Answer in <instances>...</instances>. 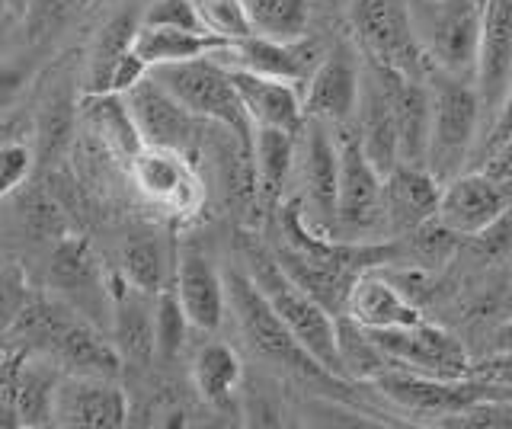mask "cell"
<instances>
[{
	"instance_id": "1",
	"label": "cell",
	"mask_w": 512,
	"mask_h": 429,
	"mask_svg": "<svg viewBox=\"0 0 512 429\" xmlns=\"http://www.w3.org/2000/svg\"><path fill=\"white\" fill-rule=\"evenodd\" d=\"M224 289H228V308L237 317V327L256 356L272 362L276 369L288 372L298 381H308L317 391H349V378H340L324 369L298 343V337L288 330V324L272 308V301L260 292V285L250 279L247 269H228L224 273Z\"/></svg>"
},
{
	"instance_id": "19",
	"label": "cell",
	"mask_w": 512,
	"mask_h": 429,
	"mask_svg": "<svg viewBox=\"0 0 512 429\" xmlns=\"http://www.w3.org/2000/svg\"><path fill=\"white\" fill-rule=\"evenodd\" d=\"M125 100L144 135V145L176 148V151L189 148L192 129H196V116H192L154 74L144 77L135 90H128Z\"/></svg>"
},
{
	"instance_id": "17",
	"label": "cell",
	"mask_w": 512,
	"mask_h": 429,
	"mask_svg": "<svg viewBox=\"0 0 512 429\" xmlns=\"http://www.w3.org/2000/svg\"><path fill=\"white\" fill-rule=\"evenodd\" d=\"M55 423L80 429H119L128 423V397L116 385V378L68 375L58 385Z\"/></svg>"
},
{
	"instance_id": "49",
	"label": "cell",
	"mask_w": 512,
	"mask_h": 429,
	"mask_svg": "<svg viewBox=\"0 0 512 429\" xmlns=\"http://www.w3.org/2000/svg\"><path fill=\"white\" fill-rule=\"evenodd\" d=\"M480 167H484L487 173H493V177H500V180L512 183V135H509V138L503 141V145L496 148Z\"/></svg>"
},
{
	"instance_id": "53",
	"label": "cell",
	"mask_w": 512,
	"mask_h": 429,
	"mask_svg": "<svg viewBox=\"0 0 512 429\" xmlns=\"http://www.w3.org/2000/svg\"><path fill=\"white\" fill-rule=\"evenodd\" d=\"M29 0H13V10H26Z\"/></svg>"
},
{
	"instance_id": "26",
	"label": "cell",
	"mask_w": 512,
	"mask_h": 429,
	"mask_svg": "<svg viewBox=\"0 0 512 429\" xmlns=\"http://www.w3.org/2000/svg\"><path fill=\"white\" fill-rule=\"evenodd\" d=\"M362 151L368 154L381 173H391L400 164V141H397V125L391 116V103L384 97L378 77L368 68V81H362Z\"/></svg>"
},
{
	"instance_id": "37",
	"label": "cell",
	"mask_w": 512,
	"mask_h": 429,
	"mask_svg": "<svg viewBox=\"0 0 512 429\" xmlns=\"http://www.w3.org/2000/svg\"><path fill=\"white\" fill-rule=\"evenodd\" d=\"M189 317L180 305V295H176L173 285H167L164 292L154 298V333H157V359L173 362L183 353L186 346V330H189Z\"/></svg>"
},
{
	"instance_id": "38",
	"label": "cell",
	"mask_w": 512,
	"mask_h": 429,
	"mask_svg": "<svg viewBox=\"0 0 512 429\" xmlns=\"http://www.w3.org/2000/svg\"><path fill=\"white\" fill-rule=\"evenodd\" d=\"M23 228L32 234V241H48V244L71 234L64 205L58 202L55 193H45V189H32L23 199Z\"/></svg>"
},
{
	"instance_id": "52",
	"label": "cell",
	"mask_w": 512,
	"mask_h": 429,
	"mask_svg": "<svg viewBox=\"0 0 512 429\" xmlns=\"http://www.w3.org/2000/svg\"><path fill=\"white\" fill-rule=\"evenodd\" d=\"M10 141V122H0V145Z\"/></svg>"
},
{
	"instance_id": "18",
	"label": "cell",
	"mask_w": 512,
	"mask_h": 429,
	"mask_svg": "<svg viewBox=\"0 0 512 429\" xmlns=\"http://www.w3.org/2000/svg\"><path fill=\"white\" fill-rule=\"evenodd\" d=\"M301 177L304 199L314 215V228L324 234H336V199H340V148L333 145L324 122H304V145H301Z\"/></svg>"
},
{
	"instance_id": "43",
	"label": "cell",
	"mask_w": 512,
	"mask_h": 429,
	"mask_svg": "<svg viewBox=\"0 0 512 429\" xmlns=\"http://www.w3.org/2000/svg\"><path fill=\"white\" fill-rule=\"evenodd\" d=\"M71 7H77V0H29V4H26V26H29V36H32V39L45 36L48 29L61 23V17H64V13H68Z\"/></svg>"
},
{
	"instance_id": "13",
	"label": "cell",
	"mask_w": 512,
	"mask_h": 429,
	"mask_svg": "<svg viewBox=\"0 0 512 429\" xmlns=\"http://www.w3.org/2000/svg\"><path fill=\"white\" fill-rule=\"evenodd\" d=\"M378 77L384 97L391 103V116L400 141V164H426L429 151V125H432V97L426 77H413L397 68L368 61Z\"/></svg>"
},
{
	"instance_id": "51",
	"label": "cell",
	"mask_w": 512,
	"mask_h": 429,
	"mask_svg": "<svg viewBox=\"0 0 512 429\" xmlns=\"http://www.w3.org/2000/svg\"><path fill=\"white\" fill-rule=\"evenodd\" d=\"M13 10V0H0V26H4V20H7V13Z\"/></svg>"
},
{
	"instance_id": "41",
	"label": "cell",
	"mask_w": 512,
	"mask_h": 429,
	"mask_svg": "<svg viewBox=\"0 0 512 429\" xmlns=\"http://www.w3.org/2000/svg\"><path fill=\"white\" fill-rule=\"evenodd\" d=\"M36 161H39L36 148H29L26 141L10 138V141L0 145V199L13 196L16 189L29 180L32 164H36Z\"/></svg>"
},
{
	"instance_id": "16",
	"label": "cell",
	"mask_w": 512,
	"mask_h": 429,
	"mask_svg": "<svg viewBox=\"0 0 512 429\" xmlns=\"http://www.w3.org/2000/svg\"><path fill=\"white\" fill-rule=\"evenodd\" d=\"M362 74L359 61L346 45L330 49L304 84V116L320 122H346L359 109Z\"/></svg>"
},
{
	"instance_id": "28",
	"label": "cell",
	"mask_w": 512,
	"mask_h": 429,
	"mask_svg": "<svg viewBox=\"0 0 512 429\" xmlns=\"http://www.w3.org/2000/svg\"><path fill=\"white\" fill-rule=\"evenodd\" d=\"M228 45L231 39H221L215 33H186V29H164V26H141L135 36V52L151 68L212 58L228 49Z\"/></svg>"
},
{
	"instance_id": "5",
	"label": "cell",
	"mask_w": 512,
	"mask_h": 429,
	"mask_svg": "<svg viewBox=\"0 0 512 429\" xmlns=\"http://www.w3.org/2000/svg\"><path fill=\"white\" fill-rule=\"evenodd\" d=\"M372 385L391 404L413 413H429V417H458V413L490 401H512V385H500V381H487L477 375L436 378V375L388 369L378 378H372Z\"/></svg>"
},
{
	"instance_id": "20",
	"label": "cell",
	"mask_w": 512,
	"mask_h": 429,
	"mask_svg": "<svg viewBox=\"0 0 512 429\" xmlns=\"http://www.w3.org/2000/svg\"><path fill=\"white\" fill-rule=\"evenodd\" d=\"M112 295V343L119 346L125 365H151L157 356V333H154V298L135 289L122 273L109 279Z\"/></svg>"
},
{
	"instance_id": "39",
	"label": "cell",
	"mask_w": 512,
	"mask_h": 429,
	"mask_svg": "<svg viewBox=\"0 0 512 429\" xmlns=\"http://www.w3.org/2000/svg\"><path fill=\"white\" fill-rule=\"evenodd\" d=\"M196 7L202 13V23L208 33L231 39V42L256 36L247 0H196Z\"/></svg>"
},
{
	"instance_id": "23",
	"label": "cell",
	"mask_w": 512,
	"mask_h": 429,
	"mask_svg": "<svg viewBox=\"0 0 512 429\" xmlns=\"http://www.w3.org/2000/svg\"><path fill=\"white\" fill-rule=\"evenodd\" d=\"M228 71L256 129H282L292 135L304 132L308 116H304V97L295 84L253 74V71H240V68H228Z\"/></svg>"
},
{
	"instance_id": "21",
	"label": "cell",
	"mask_w": 512,
	"mask_h": 429,
	"mask_svg": "<svg viewBox=\"0 0 512 429\" xmlns=\"http://www.w3.org/2000/svg\"><path fill=\"white\" fill-rule=\"evenodd\" d=\"M346 317L365 330H388V327H407L423 321V308L378 266V269H365L352 282L346 298Z\"/></svg>"
},
{
	"instance_id": "9",
	"label": "cell",
	"mask_w": 512,
	"mask_h": 429,
	"mask_svg": "<svg viewBox=\"0 0 512 429\" xmlns=\"http://www.w3.org/2000/svg\"><path fill=\"white\" fill-rule=\"evenodd\" d=\"M48 285L68 301L80 314H87L93 324L112 311L109 282L103 276V266L96 260L87 237L64 234L52 244V257H48Z\"/></svg>"
},
{
	"instance_id": "15",
	"label": "cell",
	"mask_w": 512,
	"mask_h": 429,
	"mask_svg": "<svg viewBox=\"0 0 512 429\" xmlns=\"http://www.w3.org/2000/svg\"><path fill=\"white\" fill-rule=\"evenodd\" d=\"M442 180L426 164H397L384 173L381 196V225L394 237L416 231L426 221L439 218Z\"/></svg>"
},
{
	"instance_id": "35",
	"label": "cell",
	"mask_w": 512,
	"mask_h": 429,
	"mask_svg": "<svg viewBox=\"0 0 512 429\" xmlns=\"http://www.w3.org/2000/svg\"><path fill=\"white\" fill-rule=\"evenodd\" d=\"M247 4L260 36L288 39V42L308 36L314 0H247Z\"/></svg>"
},
{
	"instance_id": "54",
	"label": "cell",
	"mask_w": 512,
	"mask_h": 429,
	"mask_svg": "<svg viewBox=\"0 0 512 429\" xmlns=\"http://www.w3.org/2000/svg\"><path fill=\"white\" fill-rule=\"evenodd\" d=\"M80 4H90V0H77V7H80Z\"/></svg>"
},
{
	"instance_id": "47",
	"label": "cell",
	"mask_w": 512,
	"mask_h": 429,
	"mask_svg": "<svg viewBox=\"0 0 512 429\" xmlns=\"http://www.w3.org/2000/svg\"><path fill=\"white\" fill-rule=\"evenodd\" d=\"M26 81H29V68L23 61H0V109L20 97Z\"/></svg>"
},
{
	"instance_id": "3",
	"label": "cell",
	"mask_w": 512,
	"mask_h": 429,
	"mask_svg": "<svg viewBox=\"0 0 512 429\" xmlns=\"http://www.w3.org/2000/svg\"><path fill=\"white\" fill-rule=\"evenodd\" d=\"M426 84L432 97L426 167L445 183L458 177L464 164H468L484 103H480L474 81H464V77H455V74L432 68L426 74Z\"/></svg>"
},
{
	"instance_id": "40",
	"label": "cell",
	"mask_w": 512,
	"mask_h": 429,
	"mask_svg": "<svg viewBox=\"0 0 512 429\" xmlns=\"http://www.w3.org/2000/svg\"><path fill=\"white\" fill-rule=\"evenodd\" d=\"M141 26L186 29V33H208L196 0H151L141 13Z\"/></svg>"
},
{
	"instance_id": "7",
	"label": "cell",
	"mask_w": 512,
	"mask_h": 429,
	"mask_svg": "<svg viewBox=\"0 0 512 429\" xmlns=\"http://www.w3.org/2000/svg\"><path fill=\"white\" fill-rule=\"evenodd\" d=\"M352 33L368 52V61L397 68L413 77L429 74L420 36L407 0H349Z\"/></svg>"
},
{
	"instance_id": "44",
	"label": "cell",
	"mask_w": 512,
	"mask_h": 429,
	"mask_svg": "<svg viewBox=\"0 0 512 429\" xmlns=\"http://www.w3.org/2000/svg\"><path fill=\"white\" fill-rule=\"evenodd\" d=\"M148 74H151V65L135 52V45H132V49H128V52L116 61V68H112L106 93H122V97H125V93H128V90H135Z\"/></svg>"
},
{
	"instance_id": "48",
	"label": "cell",
	"mask_w": 512,
	"mask_h": 429,
	"mask_svg": "<svg viewBox=\"0 0 512 429\" xmlns=\"http://www.w3.org/2000/svg\"><path fill=\"white\" fill-rule=\"evenodd\" d=\"M471 375L487 378V381H500V385H512V349H500L484 362H474Z\"/></svg>"
},
{
	"instance_id": "42",
	"label": "cell",
	"mask_w": 512,
	"mask_h": 429,
	"mask_svg": "<svg viewBox=\"0 0 512 429\" xmlns=\"http://www.w3.org/2000/svg\"><path fill=\"white\" fill-rule=\"evenodd\" d=\"M29 295L32 289L20 269H10V266L0 269V333H7L13 327V321L26 308Z\"/></svg>"
},
{
	"instance_id": "31",
	"label": "cell",
	"mask_w": 512,
	"mask_h": 429,
	"mask_svg": "<svg viewBox=\"0 0 512 429\" xmlns=\"http://www.w3.org/2000/svg\"><path fill=\"white\" fill-rule=\"evenodd\" d=\"M58 372L45 359H32L26 353L20 378H16L13 417L16 426H52L55 423V401H58Z\"/></svg>"
},
{
	"instance_id": "34",
	"label": "cell",
	"mask_w": 512,
	"mask_h": 429,
	"mask_svg": "<svg viewBox=\"0 0 512 429\" xmlns=\"http://www.w3.org/2000/svg\"><path fill=\"white\" fill-rule=\"evenodd\" d=\"M80 100L74 97L71 87H55L45 97L39 119H36V157L42 164L55 161V157L68 148V141L74 135Z\"/></svg>"
},
{
	"instance_id": "29",
	"label": "cell",
	"mask_w": 512,
	"mask_h": 429,
	"mask_svg": "<svg viewBox=\"0 0 512 429\" xmlns=\"http://www.w3.org/2000/svg\"><path fill=\"white\" fill-rule=\"evenodd\" d=\"M276 257H279L285 273L292 276V282H298L311 298H317L320 305L333 314H346L349 289L362 273H352V269L330 266V263H317L311 257H304V253L292 250L288 244L282 250H276Z\"/></svg>"
},
{
	"instance_id": "27",
	"label": "cell",
	"mask_w": 512,
	"mask_h": 429,
	"mask_svg": "<svg viewBox=\"0 0 512 429\" xmlns=\"http://www.w3.org/2000/svg\"><path fill=\"white\" fill-rule=\"evenodd\" d=\"M244 378V362H240L237 349L212 340L196 349L192 356V385H196L199 397L215 410H231L234 394Z\"/></svg>"
},
{
	"instance_id": "30",
	"label": "cell",
	"mask_w": 512,
	"mask_h": 429,
	"mask_svg": "<svg viewBox=\"0 0 512 429\" xmlns=\"http://www.w3.org/2000/svg\"><path fill=\"white\" fill-rule=\"evenodd\" d=\"M80 109H84V119L90 122L93 135H100L125 161H132L144 148V135L122 93H84Z\"/></svg>"
},
{
	"instance_id": "50",
	"label": "cell",
	"mask_w": 512,
	"mask_h": 429,
	"mask_svg": "<svg viewBox=\"0 0 512 429\" xmlns=\"http://www.w3.org/2000/svg\"><path fill=\"white\" fill-rule=\"evenodd\" d=\"M500 349H512V321H506L500 330H496V343H493V353H500Z\"/></svg>"
},
{
	"instance_id": "8",
	"label": "cell",
	"mask_w": 512,
	"mask_h": 429,
	"mask_svg": "<svg viewBox=\"0 0 512 429\" xmlns=\"http://www.w3.org/2000/svg\"><path fill=\"white\" fill-rule=\"evenodd\" d=\"M365 333L391 359V369L436 375V378H464L474 369L468 349H464V343L455 333L439 324H429L426 317L407 327L365 330Z\"/></svg>"
},
{
	"instance_id": "14",
	"label": "cell",
	"mask_w": 512,
	"mask_h": 429,
	"mask_svg": "<svg viewBox=\"0 0 512 429\" xmlns=\"http://www.w3.org/2000/svg\"><path fill=\"white\" fill-rule=\"evenodd\" d=\"M327 52H320L314 42L308 39H269V36H247L231 42L228 49L212 55L221 65L240 68V71H253L263 77H276V81L288 84H308L314 68L320 65V58Z\"/></svg>"
},
{
	"instance_id": "4",
	"label": "cell",
	"mask_w": 512,
	"mask_h": 429,
	"mask_svg": "<svg viewBox=\"0 0 512 429\" xmlns=\"http://www.w3.org/2000/svg\"><path fill=\"white\" fill-rule=\"evenodd\" d=\"M151 74L189 109L192 116L224 125V129L237 138V145L253 157L256 125L231 81V71L224 68L218 58H196V61H180V65H160V68H151Z\"/></svg>"
},
{
	"instance_id": "33",
	"label": "cell",
	"mask_w": 512,
	"mask_h": 429,
	"mask_svg": "<svg viewBox=\"0 0 512 429\" xmlns=\"http://www.w3.org/2000/svg\"><path fill=\"white\" fill-rule=\"evenodd\" d=\"M138 29H141V17H135V13H128V10L109 17L100 26V33H96L93 49H90L87 93H106L109 74H112V68H116V61L135 45Z\"/></svg>"
},
{
	"instance_id": "25",
	"label": "cell",
	"mask_w": 512,
	"mask_h": 429,
	"mask_svg": "<svg viewBox=\"0 0 512 429\" xmlns=\"http://www.w3.org/2000/svg\"><path fill=\"white\" fill-rule=\"evenodd\" d=\"M48 353L55 356L68 375H87V378H119L122 372V353L119 346L112 343V337H103L100 324H93L90 317H71L68 324L61 327L55 343L48 346Z\"/></svg>"
},
{
	"instance_id": "46",
	"label": "cell",
	"mask_w": 512,
	"mask_h": 429,
	"mask_svg": "<svg viewBox=\"0 0 512 429\" xmlns=\"http://www.w3.org/2000/svg\"><path fill=\"white\" fill-rule=\"evenodd\" d=\"M512 135V84L506 90V97L500 103V109H496V119L490 122V129L484 135V145H480V164L487 161V157L503 145V141Z\"/></svg>"
},
{
	"instance_id": "45",
	"label": "cell",
	"mask_w": 512,
	"mask_h": 429,
	"mask_svg": "<svg viewBox=\"0 0 512 429\" xmlns=\"http://www.w3.org/2000/svg\"><path fill=\"white\" fill-rule=\"evenodd\" d=\"M477 244L490 260H512V205L484 234H477Z\"/></svg>"
},
{
	"instance_id": "10",
	"label": "cell",
	"mask_w": 512,
	"mask_h": 429,
	"mask_svg": "<svg viewBox=\"0 0 512 429\" xmlns=\"http://www.w3.org/2000/svg\"><path fill=\"white\" fill-rule=\"evenodd\" d=\"M384 173L368 161L359 138H346L340 148V199H336V234L346 241H365L381 225Z\"/></svg>"
},
{
	"instance_id": "36",
	"label": "cell",
	"mask_w": 512,
	"mask_h": 429,
	"mask_svg": "<svg viewBox=\"0 0 512 429\" xmlns=\"http://www.w3.org/2000/svg\"><path fill=\"white\" fill-rule=\"evenodd\" d=\"M122 276L135 289L160 295L167 289V253L154 237H132L122 250Z\"/></svg>"
},
{
	"instance_id": "22",
	"label": "cell",
	"mask_w": 512,
	"mask_h": 429,
	"mask_svg": "<svg viewBox=\"0 0 512 429\" xmlns=\"http://www.w3.org/2000/svg\"><path fill=\"white\" fill-rule=\"evenodd\" d=\"M512 84V0H484V33L474 87L484 109H500Z\"/></svg>"
},
{
	"instance_id": "2",
	"label": "cell",
	"mask_w": 512,
	"mask_h": 429,
	"mask_svg": "<svg viewBox=\"0 0 512 429\" xmlns=\"http://www.w3.org/2000/svg\"><path fill=\"white\" fill-rule=\"evenodd\" d=\"M244 263H247L244 269L250 273V279L260 285V292L272 301V308L279 311V317L298 337V343L308 349L324 369L346 378L336 314L327 311L317 298H311L298 282H292V276L285 273L279 257L272 250L247 241L244 244Z\"/></svg>"
},
{
	"instance_id": "32",
	"label": "cell",
	"mask_w": 512,
	"mask_h": 429,
	"mask_svg": "<svg viewBox=\"0 0 512 429\" xmlns=\"http://www.w3.org/2000/svg\"><path fill=\"white\" fill-rule=\"evenodd\" d=\"M295 164V135L282 129H256L253 135V170L260 202L272 209L288 183V173Z\"/></svg>"
},
{
	"instance_id": "24",
	"label": "cell",
	"mask_w": 512,
	"mask_h": 429,
	"mask_svg": "<svg viewBox=\"0 0 512 429\" xmlns=\"http://www.w3.org/2000/svg\"><path fill=\"white\" fill-rule=\"evenodd\" d=\"M173 289L180 295V305L196 330L215 333L224 324L228 314V289H224V276L208 263L205 253L186 250L180 263H176Z\"/></svg>"
},
{
	"instance_id": "12",
	"label": "cell",
	"mask_w": 512,
	"mask_h": 429,
	"mask_svg": "<svg viewBox=\"0 0 512 429\" xmlns=\"http://www.w3.org/2000/svg\"><path fill=\"white\" fill-rule=\"evenodd\" d=\"M128 167H132V180L141 196H148L151 202L164 205V209L176 215L199 212L205 193H202V180L186 161V151L144 145L128 161Z\"/></svg>"
},
{
	"instance_id": "6",
	"label": "cell",
	"mask_w": 512,
	"mask_h": 429,
	"mask_svg": "<svg viewBox=\"0 0 512 429\" xmlns=\"http://www.w3.org/2000/svg\"><path fill=\"white\" fill-rule=\"evenodd\" d=\"M484 33V0H429L416 23L429 71H445L474 81Z\"/></svg>"
},
{
	"instance_id": "11",
	"label": "cell",
	"mask_w": 512,
	"mask_h": 429,
	"mask_svg": "<svg viewBox=\"0 0 512 429\" xmlns=\"http://www.w3.org/2000/svg\"><path fill=\"white\" fill-rule=\"evenodd\" d=\"M512 205V183L493 177L484 167L461 170L458 177L442 183L439 221L461 237L484 234L496 218Z\"/></svg>"
}]
</instances>
